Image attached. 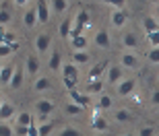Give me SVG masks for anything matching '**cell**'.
Returning a JSON list of instances; mask_svg holds the SVG:
<instances>
[{"instance_id": "3", "label": "cell", "mask_w": 159, "mask_h": 136, "mask_svg": "<svg viewBox=\"0 0 159 136\" xmlns=\"http://www.w3.org/2000/svg\"><path fill=\"white\" fill-rule=\"evenodd\" d=\"M33 47H35V56H46L48 52H52V35L48 31L37 33L33 39Z\"/></svg>"}, {"instance_id": "38", "label": "cell", "mask_w": 159, "mask_h": 136, "mask_svg": "<svg viewBox=\"0 0 159 136\" xmlns=\"http://www.w3.org/2000/svg\"><path fill=\"white\" fill-rule=\"evenodd\" d=\"M106 4L110 6L112 11H124V8H126V2H124V0H122V2H120V0H116V2H114V0H112V2H106Z\"/></svg>"}, {"instance_id": "33", "label": "cell", "mask_w": 159, "mask_h": 136, "mask_svg": "<svg viewBox=\"0 0 159 136\" xmlns=\"http://www.w3.org/2000/svg\"><path fill=\"white\" fill-rule=\"evenodd\" d=\"M58 136H83V132L75 126H64V128L58 130Z\"/></svg>"}, {"instance_id": "5", "label": "cell", "mask_w": 159, "mask_h": 136, "mask_svg": "<svg viewBox=\"0 0 159 136\" xmlns=\"http://www.w3.org/2000/svg\"><path fill=\"white\" fill-rule=\"evenodd\" d=\"M23 72L27 74V77H39L41 72V60L39 56H35V54H29L27 58H25V66H23Z\"/></svg>"}, {"instance_id": "18", "label": "cell", "mask_w": 159, "mask_h": 136, "mask_svg": "<svg viewBox=\"0 0 159 136\" xmlns=\"http://www.w3.org/2000/svg\"><path fill=\"white\" fill-rule=\"evenodd\" d=\"M91 128H93L95 132H107V128H110V124H107V120L101 116L99 112H95L93 120H91Z\"/></svg>"}, {"instance_id": "35", "label": "cell", "mask_w": 159, "mask_h": 136, "mask_svg": "<svg viewBox=\"0 0 159 136\" xmlns=\"http://www.w3.org/2000/svg\"><path fill=\"white\" fill-rule=\"evenodd\" d=\"M0 136H15L12 124H8V122H0Z\"/></svg>"}, {"instance_id": "4", "label": "cell", "mask_w": 159, "mask_h": 136, "mask_svg": "<svg viewBox=\"0 0 159 136\" xmlns=\"http://www.w3.org/2000/svg\"><path fill=\"white\" fill-rule=\"evenodd\" d=\"M103 77H106V83L112 85V87H116L118 83H122L124 78H126V77H124V68L120 64H110Z\"/></svg>"}, {"instance_id": "31", "label": "cell", "mask_w": 159, "mask_h": 136, "mask_svg": "<svg viewBox=\"0 0 159 136\" xmlns=\"http://www.w3.org/2000/svg\"><path fill=\"white\" fill-rule=\"evenodd\" d=\"M15 39H19L17 33L11 29H0V43H6V46H15Z\"/></svg>"}, {"instance_id": "37", "label": "cell", "mask_w": 159, "mask_h": 136, "mask_svg": "<svg viewBox=\"0 0 159 136\" xmlns=\"http://www.w3.org/2000/svg\"><path fill=\"white\" fill-rule=\"evenodd\" d=\"M136 136H157V134H155V128H153V126H143L141 130L136 132Z\"/></svg>"}, {"instance_id": "13", "label": "cell", "mask_w": 159, "mask_h": 136, "mask_svg": "<svg viewBox=\"0 0 159 136\" xmlns=\"http://www.w3.org/2000/svg\"><path fill=\"white\" fill-rule=\"evenodd\" d=\"M31 89L35 91V93H48V91L52 89V81H50V77H43V74H39V77L33 78Z\"/></svg>"}, {"instance_id": "16", "label": "cell", "mask_w": 159, "mask_h": 136, "mask_svg": "<svg viewBox=\"0 0 159 136\" xmlns=\"http://www.w3.org/2000/svg\"><path fill=\"white\" fill-rule=\"evenodd\" d=\"M107 66L110 62H97L95 66H91V70H89V81H101V77L106 74Z\"/></svg>"}, {"instance_id": "40", "label": "cell", "mask_w": 159, "mask_h": 136, "mask_svg": "<svg viewBox=\"0 0 159 136\" xmlns=\"http://www.w3.org/2000/svg\"><path fill=\"white\" fill-rule=\"evenodd\" d=\"M151 103H153V105H159V89L153 91V95H151Z\"/></svg>"}, {"instance_id": "28", "label": "cell", "mask_w": 159, "mask_h": 136, "mask_svg": "<svg viewBox=\"0 0 159 136\" xmlns=\"http://www.w3.org/2000/svg\"><path fill=\"white\" fill-rule=\"evenodd\" d=\"M70 31H72V19H64V21H60L58 35L62 37V39H70Z\"/></svg>"}, {"instance_id": "1", "label": "cell", "mask_w": 159, "mask_h": 136, "mask_svg": "<svg viewBox=\"0 0 159 136\" xmlns=\"http://www.w3.org/2000/svg\"><path fill=\"white\" fill-rule=\"evenodd\" d=\"M60 72H62V78H64V85H66V89L70 91V89H77V83H79V68L72 62H64L62 64V68H60Z\"/></svg>"}, {"instance_id": "2", "label": "cell", "mask_w": 159, "mask_h": 136, "mask_svg": "<svg viewBox=\"0 0 159 136\" xmlns=\"http://www.w3.org/2000/svg\"><path fill=\"white\" fill-rule=\"evenodd\" d=\"M33 109H35V113L41 120H48L56 112V101L50 99V97H41V99H37L35 103H33Z\"/></svg>"}, {"instance_id": "19", "label": "cell", "mask_w": 159, "mask_h": 136, "mask_svg": "<svg viewBox=\"0 0 159 136\" xmlns=\"http://www.w3.org/2000/svg\"><path fill=\"white\" fill-rule=\"evenodd\" d=\"M70 62L77 66V68L87 66L89 62H91V54H89V50H85V52H72V60Z\"/></svg>"}, {"instance_id": "22", "label": "cell", "mask_w": 159, "mask_h": 136, "mask_svg": "<svg viewBox=\"0 0 159 136\" xmlns=\"http://www.w3.org/2000/svg\"><path fill=\"white\" fill-rule=\"evenodd\" d=\"M37 136H50L54 132V128H56V122H52V120H41V122H37Z\"/></svg>"}, {"instance_id": "29", "label": "cell", "mask_w": 159, "mask_h": 136, "mask_svg": "<svg viewBox=\"0 0 159 136\" xmlns=\"http://www.w3.org/2000/svg\"><path fill=\"white\" fill-rule=\"evenodd\" d=\"M143 27H145V31H147V35L157 33V31H159V21L155 17H145V19H143Z\"/></svg>"}, {"instance_id": "17", "label": "cell", "mask_w": 159, "mask_h": 136, "mask_svg": "<svg viewBox=\"0 0 159 136\" xmlns=\"http://www.w3.org/2000/svg\"><path fill=\"white\" fill-rule=\"evenodd\" d=\"M62 54L58 52V50H52V54H50V58H48V68L52 72H60V68H62Z\"/></svg>"}, {"instance_id": "9", "label": "cell", "mask_w": 159, "mask_h": 136, "mask_svg": "<svg viewBox=\"0 0 159 136\" xmlns=\"http://www.w3.org/2000/svg\"><path fill=\"white\" fill-rule=\"evenodd\" d=\"M35 11H37V25H46L52 17V11H50V2L48 0H39L35 2Z\"/></svg>"}, {"instance_id": "23", "label": "cell", "mask_w": 159, "mask_h": 136, "mask_svg": "<svg viewBox=\"0 0 159 136\" xmlns=\"http://www.w3.org/2000/svg\"><path fill=\"white\" fill-rule=\"evenodd\" d=\"M103 93V81H87L85 85V95H101Z\"/></svg>"}, {"instance_id": "7", "label": "cell", "mask_w": 159, "mask_h": 136, "mask_svg": "<svg viewBox=\"0 0 159 136\" xmlns=\"http://www.w3.org/2000/svg\"><path fill=\"white\" fill-rule=\"evenodd\" d=\"M120 43H122L124 52H136L139 46H141V39H139V35L134 31H124L122 37H120Z\"/></svg>"}, {"instance_id": "32", "label": "cell", "mask_w": 159, "mask_h": 136, "mask_svg": "<svg viewBox=\"0 0 159 136\" xmlns=\"http://www.w3.org/2000/svg\"><path fill=\"white\" fill-rule=\"evenodd\" d=\"M83 112H85V107L77 105V103H70V101L64 105V113H66V116H70V118H77V116H81Z\"/></svg>"}, {"instance_id": "11", "label": "cell", "mask_w": 159, "mask_h": 136, "mask_svg": "<svg viewBox=\"0 0 159 136\" xmlns=\"http://www.w3.org/2000/svg\"><path fill=\"white\" fill-rule=\"evenodd\" d=\"M23 25H25V29H33L37 25V11H35V2H31L27 8H25L23 12Z\"/></svg>"}, {"instance_id": "24", "label": "cell", "mask_w": 159, "mask_h": 136, "mask_svg": "<svg viewBox=\"0 0 159 136\" xmlns=\"http://www.w3.org/2000/svg\"><path fill=\"white\" fill-rule=\"evenodd\" d=\"M15 124L17 126H25V128H29L31 122H33V116H31V112H27V109H23V112H17V116H15Z\"/></svg>"}, {"instance_id": "21", "label": "cell", "mask_w": 159, "mask_h": 136, "mask_svg": "<svg viewBox=\"0 0 159 136\" xmlns=\"http://www.w3.org/2000/svg\"><path fill=\"white\" fill-rule=\"evenodd\" d=\"M95 107H97V112H107V109H112V107H114L112 95L101 93L99 97H97V103H95Z\"/></svg>"}, {"instance_id": "41", "label": "cell", "mask_w": 159, "mask_h": 136, "mask_svg": "<svg viewBox=\"0 0 159 136\" xmlns=\"http://www.w3.org/2000/svg\"><path fill=\"white\" fill-rule=\"evenodd\" d=\"M120 136H136L134 132H124V134H120Z\"/></svg>"}, {"instance_id": "43", "label": "cell", "mask_w": 159, "mask_h": 136, "mask_svg": "<svg viewBox=\"0 0 159 136\" xmlns=\"http://www.w3.org/2000/svg\"><path fill=\"white\" fill-rule=\"evenodd\" d=\"M2 66H4V62H2V60H0V70H2Z\"/></svg>"}, {"instance_id": "8", "label": "cell", "mask_w": 159, "mask_h": 136, "mask_svg": "<svg viewBox=\"0 0 159 136\" xmlns=\"http://www.w3.org/2000/svg\"><path fill=\"white\" fill-rule=\"evenodd\" d=\"M93 43H95V47H99V50H110V47H112V35H110V31L107 29L95 31Z\"/></svg>"}, {"instance_id": "34", "label": "cell", "mask_w": 159, "mask_h": 136, "mask_svg": "<svg viewBox=\"0 0 159 136\" xmlns=\"http://www.w3.org/2000/svg\"><path fill=\"white\" fill-rule=\"evenodd\" d=\"M19 47V43H15V46H6V43H0V60L8 58V56H12V52Z\"/></svg>"}, {"instance_id": "12", "label": "cell", "mask_w": 159, "mask_h": 136, "mask_svg": "<svg viewBox=\"0 0 159 136\" xmlns=\"http://www.w3.org/2000/svg\"><path fill=\"white\" fill-rule=\"evenodd\" d=\"M134 89H136V78H124L122 83L116 85V93L120 97H130L134 93Z\"/></svg>"}, {"instance_id": "14", "label": "cell", "mask_w": 159, "mask_h": 136, "mask_svg": "<svg viewBox=\"0 0 159 136\" xmlns=\"http://www.w3.org/2000/svg\"><path fill=\"white\" fill-rule=\"evenodd\" d=\"M68 97H70V103H77V105L85 107V109L91 105V97H89V95H85V93H81V91H77V89H70V91H68Z\"/></svg>"}, {"instance_id": "15", "label": "cell", "mask_w": 159, "mask_h": 136, "mask_svg": "<svg viewBox=\"0 0 159 136\" xmlns=\"http://www.w3.org/2000/svg\"><path fill=\"white\" fill-rule=\"evenodd\" d=\"M110 23H112L114 29H122V27H126V23H128V15H126V11H112V15H110Z\"/></svg>"}, {"instance_id": "10", "label": "cell", "mask_w": 159, "mask_h": 136, "mask_svg": "<svg viewBox=\"0 0 159 136\" xmlns=\"http://www.w3.org/2000/svg\"><path fill=\"white\" fill-rule=\"evenodd\" d=\"M15 116H17V105L12 101L4 99L0 103V122H11Z\"/></svg>"}, {"instance_id": "30", "label": "cell", "mask_w": 159, "mask_h": 136, "mask_svg": "<svg viewBox=\"0 0 159 136\" xmlns=\"http://www.w3.org/2000/svg\"><path fill=\"white\" fill-rule=\"evenodd\" d=\"M12 72H15V64H6V66H2V70H0V85L8 87Z\"/></svg>"}, {"instance_id": "6", "label": "cell", "mask_w": 159, "mask_h": 136, "mask_svg": "<svg viewBox=\"0 0 159 136\" xmlns=\"http://www.w3.org/2000/svg\"><path fill=\"white\" fill-rule=\"evenodd\" d=\"M120 66L124 70H139L141 68V60L136 52H122L120 54Z\"/></svg>"}, {"instance_id": "25", "label": "cell", "mask_w": 159, "mask_h": 136, "mask_svg": "<svg viewBox=\"0 0 159 136\" xmlns=\"http://www.w3.org/2000/svg\"><path fill=\"white\" fill-rule=\"evenodd\" d=\"M70 6L72 4L68 0H52V2H50V11L56 12V15H64V12H68Z\"/></svg>"}, {"instance_id": "36", "label": "cell", "mask_w": 159, "mask_h": 136, "mask_svg": "<svg viewBox=\"0 0 159 136\" xmlns=\"http://www.w3.org/2000/svg\"><path fill=\"white\" fill-rule=\"evenodd\" d=\"M147 60L151 64H159V47H151V50H149Z\"/></svg>"}, {"instance_id": "27", "label": "cell", "mask_w": 159, "mask_h": 136, "mask_svg": "<svg viewBox=\"0 0 159 136\" xmlns=\"http://www.w3.org/2000/svg\"><path fill=\"white\" fill-rule=\"evenodd\" d=\"M134 120V116L128 112V109H116L114 112V122H118V124H128V122H132Z\"/></svg>"}, {"instance_id": "20", "label": "cell", "mask_w": 159, "mask_h": 136, "mask_svg": "<svg viewBox=\"0 0 159 136\" xmlns=\"http://www.w3.org/2000/svg\"><path fill=\"white\" fill-rule=\"evenodd\" d=\"M23 81H25L23 68H21V66H15V72H12V77H11L8 87H11V89H21V87H23Z\"/></svg>"}, {"instance_id": "42", "label": "cell", "mask_w": 159, "mask_h": 136, "mask_svg": "<svg viewBox=\"0 0 159 136\" xmlns=\"http://www.w3.org/2000/svg\"><path fill=\"white\" fill-rule=\"evenodd\" d=\"M2 101H4V95H2V91H0V103H2Z\"/></svg>"}, {"instance_id": "26", "label": "cell", "mask_w": 159, "mask_h": 136, "mask_svg": "<svg viewBox=\"0 0 159 136\" xmlns=\"http://www.w3.org/2000/svg\"><path fill=\"white\" fill-rule=\"evenodd\" d=\"M70 47H72V52H85V50L89 47V39L85 35L72 37L70 39Z\"/></svg>"}, {"instance_id": "39", "label": "cell", "mask_w": 159, "mask_h": 136, "mask_svg": "<svg viewBox=\"0 0 159 136\" xmlns=\"http://www.w3.org/2000/svg\"><path fill=\"white\" fill-rule=\"evenodd\" d=\"M147 42L151 43V47H159V31H157V33H151V35H147Z\"/></svg>"}]
</instances>
